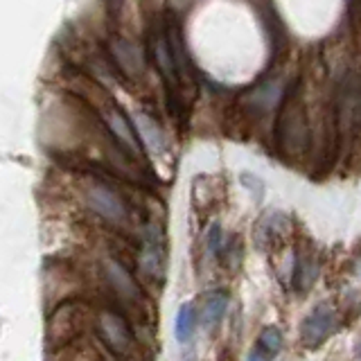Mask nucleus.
<instances>
[{
	"label": "nucleus",
	"instance_id": "0eeeda50",
	"mask_svg": "<svg viewBox=\"0 0 361 361\" xmlns=\"http://www.w3.org/2000/svg\"><path fill=\"white\" fill-rule=\"evenodd\" d=\"M104 269H106V278L111 280L113 289H116L122 298H127V300H140V289H138V285H135L133 278L118 262H113V259H106Z\"/></svg>",
	"mask_w": 361,
	"mask_h": 361
},
{
	"label": "nucleus",
	"instance_id": "39448f33",
	"mask_svg": "<svg viewBox=\"0 0 361 361\" xmlns=\"http://www.w3.org/2000/svg\"><path fill=\"white\" fill-rule=\"evenodd\" d=\"M113 50V59L116 63L122 68V73L131 77V79H138L145 71V56L140 45H135L131 41H113L111 45Z\"/></svg>",
	"mask_w": 361,
	"mask_h": 361
},
{
	"label": "nucleus",
	"instance_id": "9b49d317",
	"mask_svg": "<svg viewBox=\"0 0 361 361\" xmlns=\"http://www.w3.org/2000/svg\"><path fill=\"white\" fill-rule=\"evenodd\" d=\"M142 269L152 278H161L163 276V251H161V246H158L156 240L147 242V246H145V251H142Z\"/></svg>",
	"mask_w": 361,
	"mask_h": 361
},
{
	"label": "nucleus",
	"instance_id": "7ed1b4c3",
	"mask_svg": "<svg viewBox=\"0 0 361 361\" xmlns=\"http://www.w3.org/2000/svg\"><path fill=\"white\" fill-rule=\"evenodd\" d=\"M99 332L104 336L106 345L116 353L118 357H127L129 350L133 345V338L127 323H124L122 316L113 314V312H104L99 316Z\"/></svg>",
	"mask_w": 361,
	"mask_h": 361
},
{
	"label": "nucleus",
	"instance_id": "20e7f679",
	"mask_svg": "<svg viewBox=\"0 0 361 361\" xmlns=\"http://www.w3.org/2000/svg\"><path fill=\"white\" fill-rule=\"evenodd\" d=\"M102 118H104L109 131L113 133V138H116L124 147V152H129L131 158H140L142 156L138 135H135V131H133V127L129 124V120L124 118L118 109H113V106L111 109H104Z\"/></svg>",
	"mask_w": 361,
	"mask_h": 361
},
{
	"label": "nucleus",
	"instance_id": "9d476101",
	"mask_svg": "<svg viewBox=\"0 0 361 361\" xmlns=\"http://www.w3.org/2000/svg\"><path fill=\"white\" fill-rule=\"evenodd\" d=\"M195 327H197V312H195V305L192 302H183L178 307L176 314V338L180 343H188L192 334H195Z\"/></svg>",
	"mask_w": 361,
	"mask_h": 361
},
{
	"label": "nucleus",
	"instance_id": "4468645a",
	"mask_svg": "<svg viewBox=\"0 0 361 361\" xmlns=\"http://www.w3.org/2000/svg\"><path fill=\"white\" fill-rule=\"evenodd\" d=\"M248 361H264V357H262V353H259V350H255V353L248 357Z\"/></svg>",
	"mask_w": 361,
	"mask_h": 361
},
{
	"label": "nucleus",
	"instance_id": "f8f14e48",
	"mask_svg": "<svg viewBox=\"0 0 361 361\" xmlns=\"http://www.w3.org/2000/svg\"><path fill=\"white\" fill-rule=\"evenodd\" d=\"M293 278H296V289H310L314 285V280H316V274H319V267H316V262L312 257L307 255H302L298 257V264H296V271H293Z\"/></svg>",
	"mask_w": 361,
	"mask_h": 361
},
{
	"label": "nucleus",
	"instance_id": "ddd939ff",
	"mask_svg": "<svg viewBox=\"0 0 361 361\" xmlns=\"http://www.w3.org/2000/svg\"><path fill=\"white\" fill-rule=\"evenodd\" d=\"M257 348H259V353L267 355V357H274L280 353V348H282V334L278 327H264L262 334H259L257 338Z\"/></svg>",
	"mask_w": 361,
	"mask_h": 361
},
{
	"label": "nucleus",
	"instance_id": "f257e3e1",
	"mask_svg": "<svg viewBox=\"0 0 361 361\" xmlns=\"http://www.w3.org/2000/svg\"><path fill=\"white\" fill-rule=\"evenodd\" d=\"M86 199H88V206L109 224H113V226L129 224V210L116 190H111L102 183H90L86 188Z\"/></svg>",
	"mask_w": 361,
	"mask_h": 361
},
{
	"label": "nucleus",
	"instance_id": "f03ea898",
	"mask_svg": "<svg viewBox=\"0 0 361 361\" xmlns=\"http://www.w3.org/2000/svg\"><path fill=\"white\" fill-rule=\"evenodd\" d=\"M336 330V312L330 302L316 305L314 312L302 321L300 325V338L310 350H316L321 343H325Z\"/></svg>",
	"mask_w": 361,
	"mask_h": 361
},
{
	"label": "nucleus",
	"instance_id": "1a4fd4ad",
	"mask_svg": "<svg viewBox=\"0 0 361 361\" xmlns=\"http://www.w3.org/2000/svg\"><path fill=\"white\" fill-rule=\"evenodd\" d=\"M226 305H228V293L226 291H212L206 298L201 319H203V325H206L208 330H212V327L221 321V316L226 312Z\"/></svg>",
	"mask_w": 361,
	"mask_h": 361
},
{
	"label": "nucleus",
	"instance_id": "6e6552de",
	"mask_svg": "<svg viewBox=\"0 0 361 361\" xmlns=\"http://www.w3.org/2000/svg\"><path fill=\"white\" fill-rule=\"evenodd\" d=\"M135 127H138L145 145L149 147L152 152H163V147H165L163 131H161V127H158V124L149 116H145V113H138V116H135Z\"/></svg>",
	"mask_w": 361,
	"mask_h": 361
},
{
	"label": "nucleus",
	"instance_id": "423d86ee",
	"mask_svg": "<svg viewBox=\"0 0 361 361\" xmlns=\"http://www.w3.org/2000/svg\"><path fill=\"white\" fill-rule=\"evenodd\" d=\"M285 235H287V219L282 217V214L274 212L259 219L257 233H255L259 248H276L278 244H282Z\"/></svg>",
	"mask_w": 361,
	"mask_h": 361
},
{
	"label": "nucleus",
	"instance_id": "2eb2a0df",
	"mask_svg": "<svg viewBox=\"0 0 361 361\" xmlns=\"http://www.w3.org/2000/svg\"><path fill=\"white\" fill-rule=\"evenodd\" d=\"M359 353H361V343H359Z\"/></svg>",
	"mask_w": 361,
	"mask_h": 361
}]
</instances>
